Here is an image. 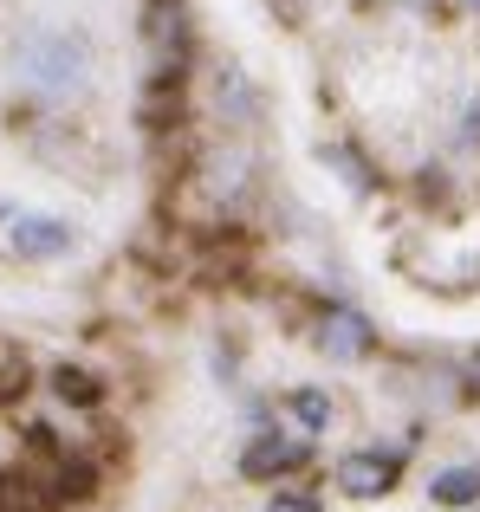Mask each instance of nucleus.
Returning <instances> with one entry per match:
<instances>
[{"label": "nucleus", "mask_w": 480, "mask_h": 512, "mask_svg": "<svg viewBox=\"0 0 480 512\" xmlns=\"http://www.w3.org/2000/svg\"><path fill=\"white\" fill-rule=\"evenodd\" d=\"M7 247L20 253V260H59V253L72 247V227L52 221V214H13L7 221Z\"/></svg>", "instance_id": "nucleus-2"}, {"label": "nucleus", "mask_w": 480, "mask_h": 512, "mask_svg": "<svg viewBox=\"0 0 480 512\" xmlns=\"http://www.w3.org/2000/svg\"><path fill=\"white\" fill-rule=\"evenodd\" d=\"M435 500L442 506H474L480 500V474L474 467H448V474L435 480Z\"/></svg>", "instance_id": "nucleus-6"}, {"label": "nucleus", "mask_w": 480, "mask_h": 512, "mask_svg": "<svg viewBox=\"0 0 480 512\" xmlns=\"http://www.w3.org/2000/svg\"><path fill=\"white\" fill-rule=\"evenodd\" d=\"M52 389H59V396H72V402H85V409L104 396L98 376H85V370H59V376H52Z\"/></svg>", "instance_id": "nucleus-7"}, {"label": "nucleus", "mask_w": 480, "mask_h": 512, "mask_svg": "<svg viewBox=\"0 0 480 512\" xmlns=\"http://www.w3.org/2000/svg\"><path fill=\"white\" fill-rule=\"evenodd\" d=\"M292 415H299L305 428H325L331 422V402L318 396V389H299V396H292Z\"/></svg>", "instance_id": "nucleus-8"}, {"label": "nucleus", "mask_w": 480, "mask_h": 512, "mask_svg": "<svg viewBox=\"0 0 480 512\" xmlns=\"http://www.w3.org/2000/svg\"><path fill=\"white\" fill-rule=\"evenodd\" d=\"M312 461V448L305 441H253L247 454H240V474H253V480H273V474H292V467H305Z\"/></svg>", "instance_id": "nucleus-4"}, {"label": "nucleus", "mask_w": 480, "mask_h": 512, "mask_svg": "<svg viewBox=\"0 0 480 512\" xmlns=\"http://www.w3.org/2000/svg\"><path fill=\"white\" fill-rule=\"evenodd\" d=\"M266 512H318V493H305V487H299V493H279Z\"/></svg>", "instance_id": "nucleus-9"}, {"label": "nucleus", "mask_w": 480, "mask_h": 512, "mask_svg": "<svg viewBox=\"0 0 480 512\" xmlns=\"http://www.w3.org/2000/svg\"><path fill=\"white\" fill-rule=\"evenodd\" d=\"M20 59L46 91H78L85 85V39L78 33H33Z\"/></svg>", "instance_id": "nucleus-1"}, {"label": "nucleus", "mask_w": 480, "mask_h": 512, "mask_svg": "<svg viewBox=\"0 0 480 512\" xmlns=\"http://www.w3.org/2000/svg\"><path fill=\"white\" fill-rule=\"evenodd\" d=\"M325 350H331V357H364V350H370L364 318H357V312H338V318H331V331H325Z\"/></svg>", "instance_id": "nucleus-5"}, {"label": "nucleus", "mask_w": 480, "mask_h": 512, "mask_svg": "<svg viewBox=\"0 0 480 512\" xmlns=\"http://www.w3.org/2000/svg\"><path fill=\"white\" fill-rule=\"evenodd\" d=\"M396 467H403L396 454H344L338 461V487L357 493V500H377V493H390Z\"/></svg>", "instance_id": "nucleus-3"}, {"label": "nucleus", "mask_w": 480, "mask_h": 512, "mask_svg": "<svg viewBox=\"0 0 480 512\" xmlns=\"http://www.w3.org/2000/svg\"><path fill=\"white\" fill-rule=\"evenodd\" d=\"M474 7H480V0H474Z\"/></svg>", "instance_id": "nucleus-10"}]
</instances>
